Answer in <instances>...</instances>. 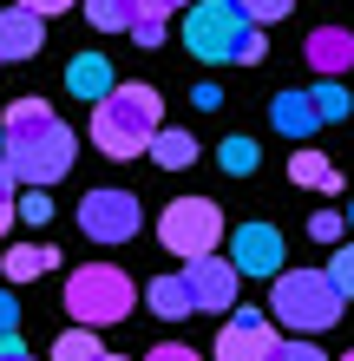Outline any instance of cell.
Instances as JSON below:
<instances>
[{
    "label": "cell",
    "instance_id": "28",
    "mask_svg": "<svg viewBox=\"0 0 354 361\" xmlns=\"http://www.w3.org/2000/svg\"><path fill=\"white\" fill-rule=\"evenodd\" d=\"M20 217H27V224H46L53 217V197H39V190H33V197H20Z\"/></svg>",
    "mask_w": 354,
    "mask_h": 361
},
{
    "label": "cell",
    "instance_id": "15",
    "mask_svg": "<svg viewBox=\"0 0 354 361\" xmlns=\"http://www.w3.org/2000/svg\"><path fill=\"white\" fill-rule=\"evenodd\" d=\"M144 302H151L164 322H177V315H197V295H191V283H184V276H158V283L144 289Z\"/></svg>",
    "mask_w": 354,
    "mask_h": 361
},
{
    "label": "cell",
    "instance_id": "19",
    "mask_svg": "<svg viewBox=\"0 0 354 361\" xmlns=\"http://www.w3.org/2000/svg\"><path fill=\"white\" fill-rule=\"evenodd\" d=\"M86 20H92L99 33H132L138 7H132V0H86Z\"/></svg>",
    "mask_w": 354,
    "mask_h": 361
},
{
    "label": "cell",
    "instance_id": "2",
    "mask_svg": "<svg viewBox=\"0 0 354 361\" xmlns=\"http://www.w3.org/2000/svg\"><path fill=\"white\" fill-rule=\"evenodd\" d=\"M158 118H164L158 86H144V79H125V86H112L106 99L92 105V145H99L106 158H138V152H151Z\"/></svg>",
    "mask_w": 354,
    "mask_h": 361
},
{
    "label": "cell",
    "instance_id": "12",
    "mask_svg": "<svg viewBox=\"0 0 354 361\" xmlns=\"http://www.w3.org/2000/svg\"><path fill=\"white\" fill-rule=\"evenodd\" d=\"M308 66H315L322 79H341L354 66V33L348 27H315L308 33Z\"/></svg>",
    "mask_w": 354,
    "mask_h": 361
},
{
    "label": "cell",
    "instance_id": "32",
    "mask_svg": "<svg viewBox=\"0 0 354 361\" xmlns=\"http://www.w3.org/2000/svg\"><path fill=\"white\" fill-rule=\"evenodd\" d=\"M0 361H27V342H20V329H13V335H0Z\"/></svg>",
    "mask_w": 354,
    "mask_h": 361
},
{
    "label": "cell",
    "instance_id": "18",
    "mask_svg": "<svg viewBox=\"0 0 354 361\" xmlns=\"http://www.w3.org/2000/svg\"><path fill=\"white\" fill-rule=\"evenodd\" d=\"M151 158L164 164V171H184V164H197V138H191V132H164V125H158Z\"/></svg>",
    "mask_w": 354,
    "mask_h": 361
},
{
    "label": "cell",
    "instance_id": "25",
    "mask_svg": "<svg viewBox=\"0 0 354 361\" xmlns=\"http://www.w3.org/2000/svg\"><path fill=\"white\" fill-rule=\"evenodd\" d=\"M328 276H335V289L354 302V250H335V263H328Z\"/></svg>",
    "mask_w": 354,
    "mask_h": 361
},
{
    "label": "cell",
    "instance_id": "7",
    "mask_svg": "<svg viewBox=\"0 0 354 361\" xmlns=\"http://www.w3.org/2000/svg\"><path fill=\"white\" fill-rule=\"evenodd\" d=\"M138 224H144V210H138V197L132 190H92L86 204H79V230H86L92 243H132L138 237Z\"/></svg>",
    "mask_w": 354,
    "mask_h": 361
},
{
    "label": "cell",
    "instance_id": "20",
    "mask_svg": "<svg viewBox=\"0 0 354 361\" xmlns=\"http://www.w3.org/2000/svg\"><path fill=\"white\" fill-rule=\"evenodd\" d=\"M99 355H106V348H99V335H92L86 322H79V329H66V335L53 342V361H99Z\"/></svg>",
    "mask_w": 354,
    "mask_h": 361
},
{
    "label": "cell",
    "instance_id": "27",
    "mask_svg": "<svg viewBox=\"0 0 354 361\" xmlns=\"http://www.w3.org/2000/svg\"><path fill=\"white\" fill-rule=\"evenodd\" d=\"M269 361H328L315 342H276V355H269Z\"/></svg>",
    "mask_w": 354,
    "mask_h": 361
},
{
    "label": "cell",
    "instance_id": "37",
    "mask_svg": "<svg viewBox=\"0 0 354 361\" xmlns=\"http://www.w3.org/2000/svg\"><path fill=\"white\" fill-rule=\"evenodd\" d=\"M99 361H125V355H99Z\"/></svg>",
    "mask_w": 354,
    "mask_h": 361
},
{
    "label": "cell",
    "instance_id": "13",
    "mask_svg": "<svg viewBox=\"0 0 354 361\" xmlns=\"http://www.w3.org/2000/svg\"><path fill=\"white\" fill-rule=\"evenodd\" d=\"M269 118H276V132L282 138H315V125H322V112H315V92H276L269 99Z\"/></svg>",
    "mask_w": 354,
    "mask_h": 361
},
{
    "label": "cell",
    "instance_id": "31",
    "mask_svg": "<svg viewBox=\"0 0 354 361\" xmlns=\"http://www.w3.org/2000/svg\"><path fill=\"white\" fill-rule=\"evenodd\" d=\"M13 329H20V302H13L7 289H0V335H13Z\"/></svg>",
    "mask_w": 354,
    "mask_h": 361
},
{
    "label": "cell",
    "instance_id": "35",
    "mask_svg": "<svg viewBox=\"0 0 354 361\" xmlns=\"http://www.w3.org/2000/svg\"><path fill=\"white\" fill-rule=\"evenodd\" d=\"M0 158H7V132H0Z\"/></svg>",
    "mask_w": 354,
    "mask_h": 361
},
{
    "label": "cell",
    "instance_id": "22",
    "mask_svg": "<svg viewBox=\"0 0 354 361\" xmlns=\"http://www.w3.org/2000/svg\"><path fill=\"white\" fill-rule=\"evenodd\" d=\"M315 92V112H322V125H335V118H348V92H341V79H322V86H308Z\"/></svg>",
    "mask_w": 354,
    "mask_h": 361
},
{
    "label": "cell",
    "instance_id": "1",
    "mask_svg": "<svg viewBox=\"0 0 354 361\" xmlns=\"http://www.w3.org/2000/svg\"><path fill=\"white\" fill-rule=\"evenodd\" d=\"M0 132H7V171H13L20 184H53V178L72 171V132L53 118L46 99H20V105H7Z\"/></svg>",
    "mask_w": 354,
    "mask_h": 361
},
{
    "label": "cell",
    "instance_id": "34",
    "mask_svg": "<svg viewBox=\"0 0 354 361\" xmlns=\"http://www.w3.org/2000/svg\"><path fill=\"white\" fill-rule=\"evenodd\" d=\"M13 210H20V197H0V237H7V224H13Z\"/></svg>",
    "mask_w": 354,
    "mask_h": 361
},
{
    "label": "cell",
    "instance_id": "24",
    "mask_svg": "<svg viewBox=\"0 0 354 361\" xmlns=\"http://www.w3.org/2000/svg\"><path fill=\"white\" fill-rule=\"evenodd\" d=\"M341 230H348V217H335V210H315L308 217V237L315 243H341Z\"/></svg>",
    "mask_w": 354,
    "mask_h": 361
},
{
    "label": "cell",
    "instance_id": "29",
    "mask_svg": "<svg viewBox=\"0 0 354 361\" xmlns=\"http://www.w3.org/2000/svg\"><path fill=\"white\" fill-rule=\"evenodd\" d=\"M132 7H138V13H151V20H171L177 7H191V0H132Z\"/></svg>",
    "mask_w": 354,
    "mask_h": 361
},
{
    "label": "cell",
    "instance_id": "39",
    "mask_svg": "<svg viewBox=\"0 0 354 361\" xmlns=\"http://www.w3.org/2000/svg\"><path fill=\"white\" fill-rule=\"evenodd\" d=\"M27 361H33V355H27Z\"/></svg>",
    "mask_w": 354,
    "mask_h": 361
},
{
    "label": "cell",
    "instance_id": "21",
    "mask_svg": "<svg viewBox=\"0 0 354 361\" xmlns=\"http://www.w3.org/2000/svg\"><path fill=\"white\" fill-rule=\"evenodd\" d=\"M217 158H223V171H230V178H249V171L263 164L256 138H223V145H217Z\"/></svg>",
    "mask_w": 354,
    "mask_h": 361
},
{
    "label": "cell",
    "instance_id": "8",
    "mask_svg": "<svg viewBox=\"0 0 354 361\" xmlns=\"http://www.w3.org/2000/svg\"><path fill=\"white\" fill-rule=\"evenodd\" d=\"M276 355V329H269L263 309H230L217 335V361H269Z\"/></svg>",
    "mask_w": 354,
    "mask_h": 361
},
{
    "label": "cell",
    "instance_id": "36",
    "mask_svg": "<svg viewBox=\"0 0 354 361\" xmlns=\"http://www.w3.org/2000/svg\"><path fill=\"white\" fill-rule=\"evenodd\" d=\"M348 230H354V204H348Z\"/></svg>",
    "mask_w": 354,
    "mask_h": 361
},
{
    "label": "cell",
    "instance_id": "11",
    "mask_svg": "<svg viewBox=\"0 0 354 361\" xmlns=\"http://www.w3.org/2000/svg\"><path fill=\"white\" fill-rule=\"evenodd\" d=\"M39 47H46V13L33 7H13L0 13V59H39Z\"/></svg>",
    "mask_w": 354,
    "mask_h": 361
},
{
    "label": "cell",
    "instance_id": "9",
    "mask_svg": "<svg viewBox=\"0 0 354 361\" xmlns=\"http://www.w3.org/2000/svg\"><path fill=\"white\" fill-rule=\"evenodd\" d=\"M184 283H191L197 309H210V315H230V309H236V283H243V269H236V263H223V257H191Z\"/></svg>",
    "mask_w": 354,
    "mask_h": 361
},
{
    "label": "cell",
    "instance_id": "10",
    "mask_svg": "<svg viewBox=\"0 0 354 361\" xmlns=\"http://www.w3.org/2000/svg\"><path fill=\"white\" fill-rule=\"evenodd\" d=\"M230 263L243 276H276L282 269V230L276 224H243L230 237Z\"/></svg>",
    "mask_w": 354,
    "mask_h": 361
},
{
    "label": "cell",
    "instance_id": "23",
    "mask_svg": "<svg viewBox=\"0 0 354 361\" xmlns=\"http://www.w3.org/2000/svg\"><path fill=\"white\" fill-rule=\"evenodd\" d=\"M236 7L256 20V27H269V20H289V13H296V0H236Z\"/></svg>",
    "mask_w": 354,
    "mask_h": 361
},
{
    "label": "cell",
    "instance_id": "33",
    "mask_svg": "<svg viewBox=\"0 0 354 361\" xmlns=\"http://www.w3.org/2000/svg\"><path fill=\"white\" fill-rule=\"evenodd\" d=\"M20 7H33V13H66L72 0H20Z\"/></svg>",
    "mask_w": 354,
    "mask_h": 361
},
{
    "label": "cell",
    "instance_id": "5",
    "mask_svg": "<svg viewBox=\"0 0 354 361\" xmlns=\"http://www.w3.org/2000/svg\"><path fill=\"white\" fill-rule=\"evenodd\" d=\"M132 302H138V289H132V276L118 263H86V269L66 276V309H72V322H86V329L125 322Z\"/></svg>",
    "mask_w": 354,
    "mask_h": 361
},
{
    "label": "cell",
    "instance_id": "3",
    "mask_svg": "<svg viewBox=\"0 0 354 361\" xmlns=\"http://www.w3.org/2000/svg\"><path fill=\"white\" fill-rule=\"evenodd\" d=\"M184 47H191L197 59H236V66H256V59L269 53L256 20H249L236 0H197V7H184Z\"/></svg>",
    "mask_w": 354,
    "mask_h": 361
},
{
    "label": "cell",
    "instance_id": "4",
    "mask_svg": "<svg viewBox=\"0 0 354 361\" xmlns=\"http://www.w3.org/2000/svg\"><path fill=\"white\" fill-rule=\"evenodd\" d=\"M269 283H276V289H269V315H276L282 329H296V335L335 329L341 309H348V295L335 289L328 269H276Z\"/></svg>",
    "mask_w": 354,
    "mask_h": 361
},
{
    "label": "cell",
    "instance_id": "6",
    "mask_svg": "<svg viewBox=\"0 0 354 361\" xmlns=\"http://www.w3.org/2000/svg\"><path fill=\"white\" fill-rule=\"evenodd\" d=\"M217 237H223V210L210 197H171V210L158 217V243L177 250L184 263H191V257H210Z\"/></svg>",
    "mask_w": 354,
    "mask_h": 361
},
{
    "label": "cell",
    "instance_id": "14",
    "mask_svg": "<svg viewBox=\"0 0 354 361\" xmlns=\"http://www.w3.org/2000/svg\"><path fill=\"white\" fill-rule=\"evenodd\" d=\"M112 86H118V79H112V66H106V53H79L72 66H66V92H72V99H92V105H99Z\"/></svg>",
    "mask_w": 354,
    "mask_h": 361
},
{
    "label": "cell",
    "instance_id": "38",
    "mask_svg": "<svg viewBox=\"0 0 354 361\" xmlns=\"http://www.w3.org/2000/svg\"><path fill=\"white\" fill-rule=\"evenodd\" d=\"M341 361H354V355H341Z\"/></svg>",
    "mask_w": 354,
    "mask_h": 361
},
{
    "label": "cell",
    "instance_id": "17",
    "mask_svg": "<svg viewBox=\"0 0 354 361\" xmlns=\"http://www.w3.org/2000/svg\"><path fill=\"white\" fill-rule=\"evenodd\" d=\"M289 178H296L302 190H328V197L341 190V171H335V164H328L322 152H308V145H302L296 158H289Z\"/></svg>",
    "mask_w": 354,
    "mask_h": 361
},
{
    "label": "cell",
    "instance_id": "16",
    "mask_svg": "<svg viewBox=\"0 0 354 361\" xmlns=\"http://www.w3.org/2000/svg\"><path fill=\"white\" fill-rule=\"evenodd\" d=\"M53 263H59V250H53V243H20V250H7V257H0L7 283H33V276H46Z\"/></svg>",
    "mask_w": 354,
    "mask_h": 361
},
{
    "label": "cell",
    "instance_id": "26",
    "mask_svg": "<svg viewBox=\"0 0 354 361\" xmlns=\"http://www.w3.org/2000/svg\"><path fill=\"white\" fill-rule=\"evenodd\" d=\"M132 47H164V20L138 13V20H132Z\"/></svg>",
    "mask_w": 354,
    "mask_h": 361
},
{
    "label": "cell",
    "instance_id": "30",
    "mask_svg": "<svg viewBox=\"0 0 354 361\" xmlns=\"http://www.w3.org/2000/svg\"><path fill=\"white\" fill-rule=\"evenodd\" d=\"M144 361H203V355H197V348H184V342H164V348H151Z\"/></svg>",
    "mask_w": 354,
    "mask_h": 361
}]
</instances>
